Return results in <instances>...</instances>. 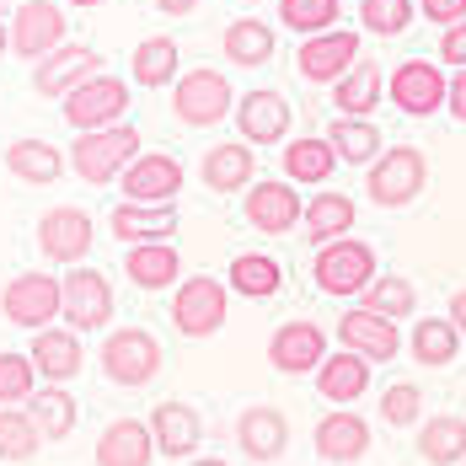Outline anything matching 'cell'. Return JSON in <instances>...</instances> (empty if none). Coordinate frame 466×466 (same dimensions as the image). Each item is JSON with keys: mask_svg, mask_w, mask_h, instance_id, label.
I'll use <instances>...</instances> for the list:
<instances>
[{"mask_svg": "<svg viewBox=\"0 0 466 466\" xmlns=\"http://www.w3.org/2000/svg\"><path fill=\"white\" fill-rule=\"evenodd\" d=\"M124 274L135 279V289H167L183 274V258H177L172 241H145V247L124 252Z\"/></svg>", "mask_w": 466, "mask_h": 466, "instance_id": "obj_27", "label": "cell"}, {"mask_svg": "<svg viewBox=\"0 0 466 466\" xmlns=\"http://www.w3.org/2000/svg\"><path fill=\"white\" fill-rule=\"evenodd\" d=\"M419 413H423L419 386H408V380L386 386V397H380V419L391 423V429H408V423H419Z\"/></svg>", "mask_w": 466, "mask_h": 466, "instance_id": "obj_45", "label": "cell"}, {"mask_svg": "<svg viewBox=\"0 0 466 466\" xmlns=\"http://www.w3.org/2000/svg\"><path fill=\"white\" fill-rule=\"evenodd\" d=\"M419 456L429 466H456L466 461V419L440 413V419L419 423Z\"/></svg>", "mask_w": 466, "mask_h": 466, "instance_id": "obj_35", "label": "cell"}, {"mask_svg": "<svg viewBox=\"0 0 466 466\" xmlns=\"http://www.w3.org/2000/svg\"><path fill=\"white\" fill-rule=\"evenodd\" d=\"M445 76H440V65L434 59H402L397 70H391V102L408 113V118H429V113H440L445 107Z\"/></svg>", "mask_w": 466, "mask_h": 466, "instance_id": "obj_16", "label": "cell"}, {"mask_svg": "<svg viewBox=\"0 0 466 466\" xmlns=\"http://www.w3.org/2000/svg\"><path fill=\"white\" fill-rule=\"evenodd\" d=\"M445 317H451V322H456V332L466 338V289H456V295H451V311H445Z\"/></svg>", "mask_w": 466, "mask_h": 466, "instance_id": "obj_49", "label": "cell"}, {"mask_svg": "<svg viewBox=\"0 0 466 466\" xmlns=\"http://www.w3.org/2000/svg\"><path fill=\"white\" fill-rule=\"evenodd\" d=\"M413 16H419L413 0H360V22L375 38H402L413 27Z\"/></svg>", "mask_w": 466, "mask_h": 466, "instance_id": "obj_43", "label": "cell"}, {"mask_svg": "<svg viewBox=\"0 0 466 466\" xmlns=\"http://www.w3.org/2000/svg\"><path fill=\"white\" fill-rule=\"evenodd\" d=\"M54 48H65V11L54 0H22L11 16V54L38 65Z\"/></svg>", "mask_w": 466, "mask_h": 466, "instance_id": "obj_12", "label": "cell"}, {"mask_svg": "<svg viewBox=\"0 0 466 466\" xmlns=\"http://www.w3.org/2000/svg\"><path fill=\"white\" fill-rule=\"evenodd\" d=\"M247 5H252V0H247Z\"/></svg>", "mask_w": 466, "mask_h": 466, "instance_id": "obj_55", "label": "cell"}, {"mask_svg": "<svg viewBox=\"0 0 466 466\" xmlns=\"http://www.w3.org/2000/svg\"><path fill=\"white\" fill-rule=\"evenodd\" d=\"M370 360H360V354H327L322 370H317V391H322L327 402H360L365 391H370Z\"/></svg>", "mask_w": 466, "mask_h": 466, "instance_id": "obj_29", "label": "cell"}, {"mask_svg": "<svg viewBox=\"0 0 466 466\" xmlns=\"http://www.w3.org/2000/svg\"><path fill=\"white\" fill-rule=\"evenodd\" d=\"M300 226H306V236H311L317 247L343 241V236L354 231V198H349V193H317V198L306 204Z\"/></svg>", "mask_w": 466, "mask_h": 466, "instance_id": "obj_31", "label": "cell"}, {"mask_svg": "<svg viewBox=\"0 0 466 466\" xmlns=\"http://www.w3.org/2000/svg\"><path fill=\"white\" fill-rule=\"evenodd\" d=\"M193 466H231V461H220V456H198Z\"/></svg>", "mask_w": 466, "mask_h": 466, "instance_id": "obj_51", "label": "cell"}, {"mask_svg": "<svg viewBox=\"0 0 466 466\" xmlns=\"http://www.w3.org/2000/svg\"><path fill=\"white\" fill-rule=\"evenodd\" d=\"M156 461V434L140 419H113L96 434V466H150Z\"/></svg>", "mask_w": 466, "mask_h": 466, "instance_id": "obj_25", "label": "cell"}, {"mask_svg": "<svg viewBox=\"0 0 466 466\" xmlns=\"http://www.w3.org/2000/svg\"><path fill=\"white\" fill-rule=\"evenodd\" d=\"M140 156V129L135 124H113V129H92L70 145V167L92 187H107L129 172V161Z\"/></svg>", "mask_w": 466, "mask_h": 466, "instance_id": "obj_1", "label": "cell"}, {"mask_svg": "<svg viewBox=\"0 0 466 466\" xmlns=\"http://www.w3.org/2000/svg\"><path fill=\"white\" fill-rule=\"evenodd\" d=\"M338 343H343L349 354L370 360V365H386V360H397L402 332H397V322H386V317H375L365 306H354V311L338 317Z\"/></svg>", "mask_w": 466, "mask_h": 466, "instance_id": "obj_17", "label": "cell"}, {"mask_svg": "<svg viewBox=\"0 0 466 466\" xmlns=\"http://www.w3.org/2000/svg\"><path fill=\"white\" fill-rule=\"evenodd\" d=\"M338 5L343 0H279V22L300 38H317V33H332Z\"/></svg>", "mask_w": 466, "mask_h": 466, "instance_id": "obj_42", "label": "cell"}, {"mask_svg": "<svg viewBox=\"0 0 466 466\" xmlns=\"http://www.w3.org/2000/svg\"><path fill=\"white\" fill-rule=\"evenodd\" d=\"M150 434H156V456L183 461V456H193V451L204 445V419H198V408H187V402H156Z\"/></svg>", "mask_w": 466, "mask_h": 466, "instance_id": "obj_24", "label": "cell"}, {"mask_svg": "<svg viewBox=\"0 0 466 466\" xmlns=\"http://www.w3.org/2000/svg\"><path fill=\"white\" fill-rule=\"evenodd\" d=\"M86 76H96V54L86 44H65V48H54V54H44V59L33 65V92L65 102Z\"/></svg>", "mask_w": 466, "mask_h": 466, "instance_id": "obj_20", "label": "cell"}, {"mask_svg": "<svg viewBox=\"0 0 466 466\" xmlns=\"http://www.w3.org/2000/svg\"><path fill=\"white\" fill-rule=\"evenodd\" d=\"M408 349H413V360L429 365V370H445V365H456V354H461V332L451 317H423L413 327V338H408Z\"/></svg>", "mask_w": 466, "mask_h": 466, "instance_id": "obj_33", "label": "cell"}, {"mask_svg": "<svg viewBox=\"0 0 466 466\" xmlns=\"http://www.w3.org/2000/svg\"><path fill=\"white\" fill-rule=\"evenodd\" d=\"M124 113H129V81H118V76H107V70L86 76L76 92L65 96V124L81 129V135L124 124Z\"/></svg>", "mask_w": 466, "mask_h": 466, "instance_id": "obj_5", "label": "cell"}, {"mask_svg": "<svg viewBox=\"0 0 466 466\" xmlns=\"http://www.w3.org/2000/svg\"><path fill=\"white\" fill-rule=\"evenodd\" d=\"M0 311H5L11 327L44 332L59 317V279L54 274H16V279L0 289Z\"/></svg>", "mask_w": 466, "mask_h": 466, "instance_id": "obj_10", "label": "cell"}, {"mask_svg": "<svg viewBox=\"0 0 466 466\" xmlns=\"http://www.w3.org/2000/svg\"><path fill=\"white\" fill-rule=\"evenodd\" d=\"M419 16H429L434 27H456L466 22V0H419Z\"/></svg>", "mask_w": 466, "mask_h": 466, "instance_id": "obj_46", "label": "cell"}, {"mask_svg": "<svg viewBox=\"0 0 466 466\" xmlns=\"http://www.w3.org/2000/svg\"><path fill=\"white\" fill-rule=\"evenodd\" d=\"M38 445H44V434H38V423L27 419V408H0V461L5 466L33 461Z\"/></svg>", "mask_w": 466, "mask_h": 466, "instance_id": "obj_41", "label": "cell"}, {"mask_svg": "<svg viewBox=\"0 0 466 466\" xmlns=\"http://www.w3.org/2000/svg\"><path fill=\"white\" fill-rule=\"evenodd\" d=\"M445 107H451V118H456V124H466V70L451 76V86H445Z\"/></svg>", "mask_w": 466, "mask_h": 466, "instance_id": "obj_48", "label": "cell"}, {"mask_svg": "<svg viewBox=\"0 0 466 466\" xmlns=\"http://www.w3.org/2000/svg\"><path fill=\"white\" fill-rule=\"evenodd\" d=\"M360 306L375 311V317H386V322H402V317L419 311V289H413V279H402V274H375V284L365 289Z\"/></svg>", "mask_w": 466, "mask_h": 466, "instance_id": "obj_40", "label": "cell"}, {"mask_svg": "<svg viewBox=\"0 0 466 466\" xmlns=\"http://www.w3.org/2000/svg\"><path fill=\"white\" fill-rule=\"evenodd\" d=\"M311 279H317L322 295H338V300L365 295L375 284V247L370 241H354V236L327 241V247H317V258H311Z\"/></svg>", "mask_w": 466, "mask_h": 466, "instance_id": "obj_3", "label": "cell"}, {"mask_svg": "<svg viewBox=\"0 0 466 466\" xmlns=\"http://www.w3.org/2000/svg\"><path fill=\"white\" fill-rule=\"evenodd\" d=\"M177 65H183V54H177V44L167 38V33H156V38H145L140 48H135V81H140L145 92H156V86H172L177 81Z\"/></svg>", "mask_w": 466, "mask_h": 466, "instance_id": "obj_39", "label": "cell"}, {"mask_svg": "<svg viewBox=\"0 0 466 466\" xmlns=\"http://www.w3.org/2000/svg\"><path fill=\"white\" fill-rule=\"evenodd\" d=\"M172 327L183 338H209L226 327V284L215 274H193L172 289Z\"/></svg>", "mask_w": 466, "mask_h": 466, "instance_id": "obj_8", "label": "cell"}, {"mask_svg": "<svg viewBox=\"0 0 466 466\" xmlns=\"http://www.w3.org/2000/svg\"><path fill=\"white\" fill-rule=\"evenodd\" d=\"M33 391H38V370H33V360H27V354H0V408L27 402Z\"/></svg>", "mask_w": 466, "mask_h": 466, "instance_id": "obj_44", "label": "cell"}, {"mask_svg": "<svg viewBox=\"0 0 466 466\" xmlns=\"http://www.w3.org/2000/svg\"><path fill=\"white\" fill-rule=\"evenodd\" d=\"M27 419L38 423L44 445L70 440V434H76V397H70L65 386H38V391L27 397Z\"/></svg>", "mask_w": 466, "mask_h": 466, "instance_id": "obj_32", "label": "cell"}, {"mask_svg": "<svg viewBox=\"0 0 466 466\" xmlns=\"http://www.w3.org/2000/svg\"><path fill=\"white\" fill-rule=\"evenodd\" d=\"M96 241V226L86 209H76V204H54V209H44L38 215V247H44L48 263H81L86 252H92Z\"/></svg>", "mask_w": 466, "mask_h": 466, "instance_id": "obj_11", "label": "cell"}, {"mask_svg": "<svg viewBox=\"0 0 466 466\" xmlns=\"http://www.w3.org/2000/svg\"><path fill=\"white\" fill-rule=\"evenodd\" d=\"M252 172H258L252 145H209L204 161H198V177H204V187H215V193L252 187Z\"/></svg>", "mask_w": 466, "mask_h": 466, "instance_id": "obj_28", "label": "cell"}, {"mask_svg": "<svg viewBox=\"0 0 466 466\" xmlns=\"http://www.w3.org/2000/svg\"><path fill=\"white\" fill-rule=\"evenodd\" d=\"M354 65H360V33H349V27L300 38V54H295V70H300V81H311V86H338Z\"/></svg>", "mask_w": 466, "mask_h": 466, "instance_id": "obj_9", "label": "cell"}, {"mask_svg": "<svg viewBox=\"0 0 466 466\" xmlns=\"http://www.w3.org/2000/svg\"><path fill=\"white\" fill-rule=\"evenodd\" d=\"M311 445H317L322 466H360L370 456V423L360 419L354 408H332V413L317 423Z\"/></svg>", "mask_w": 466, "mask_h": 466, "instance_id": "obj_15", "label": "cell"}, {"mask_svg": "<svg viewBox=\"0 0 466 466\" xmlns=\"http://www.w3.org/2000/svg\"><path fill=\"white\" fill-rule=\"evenodd\" d=\"M231 107H236L231 81H226L220 70H209V65L177 76V86H172V113H177V124H187V129H209V124H220Z\"/></svg>", "mask_w": 466, "mask_h": 466, "instance_id": "obj_6", "label": "cell"}, {"mask_svg": "<svg viewBox=\"0 0 466 466\" xmlns=\"http://www.w3.org/2000/svg\"><path fill=\"white\" fill-rule=\"evenodd\" d=\"M226 59L241 65V70L268 65V59H274V27L258 22V16H236L231 27H226Z\"/></svg>", "mask_w": 466, "mask_h": 466, "instance_id": "obj_37", "label": "cell"}, {"mask_svg": "<svg viewBox=\"0 0 466 466\" xmlns=\"http://www.w3.org/2000/svg\"><path fill=\"white\" fill-rule=\"evenodd\" d=\"M338 167V150L327 145V135H306V140L284 145V177L289 183H327Z\"/></svg>", "mask_w": 466, "mask_h": 466, "instance_id": "obj_36", "label": "cell"}, {"mask_svg": "<svg viewBox=\"0 0 466 466\" xmlns=\"http://www.w3.org/2000/svg\"><path fill=\"white\" fill-rule=\"evenodd\" d=\"M380 86H386L380 65H375V59H360V65L332 86V102H338L343 118H370L375 107H380Z\"/></svg>", "mask_w": 466, "mask_h": 466, "instance_id": "obj_30", "label": "cell"}, {"mask_svg": "<svg viewBox=\"0 0 466 466\" xmlns=\"http://www.w3.org/2000/svg\"><path fill=\"white\" fill-rule=\"evenodd\" d=\"M236 445L252 456V461H279L284 451H289V419H284L279 408H268V402H258V408H247L241 419H236Z\"/></svg>", "mask_w": 466, "mask_h": 466, "instance_id": "obj_23", "label": "cell"}, {"mask_svg": "<svg viewBox=\"0 0 466 466\" xmlns=\"http://www.w3.org/2000/svg\"><path fill=\"white\" fill-rule=\"evenodd\" d=\"M107 231L118 236L124 247H145V241H172L177 231V204H113Z\"/></svg>", "mask_w": 466, "mask_h": 466, "instance_id": "obj_21", "label": "cell"}, {"mask_svg": "<svg viewBox=\"0 0 466 466\" xmlns=\"http://www.w3.org/2000/svg\"><path fill=\"white\" fill-rule=\"evenodd\" d=\"M5 172L22 177V183H33V187H48V183H59L65 156H59L48 140H16L11 150H5Z\"/></svg>", "mask_w": 466, "mask_h": 466, "instance_id": "obj_34", "label": "cell"}, {"mask_svg": "<svg viewBox=\"0 0 466 466\" xmlns=\"http://www.w3.org/2000/svg\"><path fill=\"white\" fill-rule=\"evenodd\" d=\"M440 59H445V65H456V70H466V22L445 27V38H440Z\"/></svg>", "mask_w": 466, "mask_h": 466, "instance_id": "obj_47", "label": "cell"}, {"mask_svg": "<svg viewBox=\"0 0 466 466\" xmlns=\"http://www.w3.org/2000/svg\"><path fill=\"white\" fill-rule=\"evenodd\" d=\"M429 183V161H423L419 145H391L375 156V167H365V187L380 209H402L413 204Z\"/></svg>", "mask_w": 466, "mask_h": 466, "instance_id": "obj_4", "label": "cell"}, {"mask_svg": "<svg viewBox=\"0 0 466 466\" xmlns=\"http://www.w3.org/2000/svg\"><path fill=\"white\" fill-rule=\"evenodd\" d=\"M5 44H11V33H5V27H0V54H5Z\"/></svg>", "mask_w": 466, "mask_h": 466, "instance_id": "obj_53", "label": "cell"}, {"mask_svg": "<svg viewBox=\"0 0 466 466\" xmlns=\"http://www.w3.org/2000/svg\"><path fill=\"white\" fill-rule=\"evenodd\" d=\"M27 360H33V370L44 375V386L76 380L81 365H86V360H81V332H70V327H44V332H33Z\"/></svg>", "mask_w": 466, "mask_h": 466, "instance_id": "obj_22", "label": "cell"}, {"mask_svg": "<svg viewBox=\"0 0 466 466\" xmlns=\"http://www.w3.org/2000/svg\"><path fill=\"white\" fill-rule=\"evenodd\" d=\"M247 220H252V231H268V236H289L300 226V215H306V204H300V193L289 177H268V183H252L247 187Z\"/></svg>", "mask_w": 466, "mask_h": 466, "instance_id": "obj_14", "label": "cell"}, {"mask_svg": "<svg viewBox=\"0 0 466 466\" xmlns=\"http://www.w3.org/2000/svg\"><path fill=\"white\" fill-rule=\"evenodd\" d=\"M193 5H198V0H156V11H161V16H187Z\"/></svg>", "mask_w": 466, "mask_h": 466, "instance_id": "obj_50", "label": "cell"}, {"mask_svg": "<svg viewBox=\"0 0 466 466\" xmlns=\"http://www.w3.org/2000/svg\"><path fill=\"white\" fill-rule=\"evenodd\" d=\"M327 360V332L317 322H284L268 338V365L279 375H317Z\"/></svg>", "mask_w": 466, "mask_h": 466, "instance_id": "obj_18", "label": "cell"}, {"mask_svg": "<svg viewBox=\"0 0 466 466\" xmlns=\"http://www.w3.org/2000/svg\"><path fill=\"white\" fill-rule=\"evenodd\" d=\"M327 145L338 150V161H349V167H375V156H380V129H375L370 118H332V129H327Z\"/></svg>", "mask_w": 466, "mask_h": 466, "instance_id": "obj_38", "label": "cell"}, {"mask_svg": "<svg viewBox=\"0 0 466 466\" xmlns=\"http://www.w3.org/2000/svg\"><path fill=\"white\" fill-rule=\"evenodd\" d=\"M129 204H177V187H183V161L167 156V150H145L129 161V172L118 177Z\"/></svg>", "mask_w": 466, "mask_h": 466, "instance_id": "obj_13", "label": "cell"}, {"mask_svg": "<svg viewBox=\"0 0 466 466\" xmlns=\"http://www.w3.org/2000/svg\"><path fill=\"white\" fill-rule=\"evenodd\" d=\"M59 317L70 332H96V327L113 322V284L102 279L96 268H70L59 279Z\"/></svg>", "mask_w": 466, "mask_h": 466, "instance_id": "obj_7", "label": "cell"}, {"mask_svg": "<svg viewBox=\"0 0 466 466\" xmlns=\"http://www.w3.org/2000/svg\"><path fill=\"white\" fill-rule=\"evenodd\" d=\"M5 5H11V0H0V16H5Z\"/></svg>", "mask_w": 466, "mask_h": 466, "instance_id": "obj_54", "label": "cell"}, {"mask_svg": "<svg viewBox=\"0 0 466 466\" xmlns=\"http://www.w3.org/2000/svg\"><path fill=\"white\" fill-rule=\"evenodd\" d=\"M65 5H81V11H92V5H102V0H65Z\"/></svg>", "mask_w": 466, "mask_h": 466, "instance_id": "obj_52", "label": "cell"}, {"mask_svg": "<svg viewBox=\"0 0 466 466\" xmlns=\"http://www.w3.org/2000/svg\"><path fill=\"white\" fill-rule=\"evenodd\" d=\"M96 360H102V375L113 386L140 391V386H150L161 375V338L150 327H118V332L102 338V354Z\"/></svg>", "mask_w": 466, "mask_h": 466, "instance_id": "obj_2", "label": "cell"}, {"mask_svg": "<svg viewBox=\"0 0 466 466\" xmlns=\"http://www.w3.org/2000/svg\"><path fill=\"white\" fill-rule=\"evenodd\" d=\"M236 135L241 145H279L289 135V102L279 92H268V86H258V92L236 96Z\"/></svg>", "mask_w": 466, "mask_h": 466, "instance_id": "obj_19", "label": "cell"}, {"mask_svg": "<svg viewBox=\"0 0 466 466\" xmlns=\"http://www.w3.org/2000/svg\"><path fill=\"white\" fill-rule=\"evenodd\" d=\"M226 289L241 295V300H274V295L284 289L279 258H268V252H241V258H231V268H226Z\"/></svg>", "mask_w": 466, "mask_h": 466, "instance_id": "obj_26", "label": "cell"}]
</instances>
